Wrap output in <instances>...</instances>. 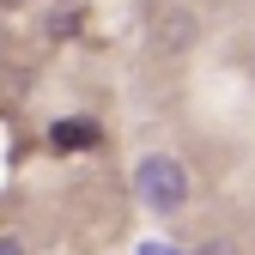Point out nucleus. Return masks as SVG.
<instances>
[{
  "mask_svg": "<svg viewBox=\"0 0 255 255\" xmlns=\"http://www.w3.org/2000/svg\"><path fill=\"white\" fill-rule=\"evenodd\" d=\"M134 182H140V201H146V207H158V213H176V207L188 201V170L176 164V158H164V152L140 158Z\"/></svg>",
  "mask_w": 255,
  "mask_h": 255,
  "instance_id": "f257e3e1",
  "label": "nucleus"
},
{
  "mask_svg": "<svg viewBox=\"0 0 255 255\" xmlns=\"http://www.w3.org/2000/svg\"><path fill=\"white\" fill-rule=\"evenodd\" d=\"M49 146H55V152L98 146V122H85V116H67V122H55V128H49Z\"/></svg>",
  "mask_w": 255,
  "mask_h": 255,
  "instance_id": "f03ea898",
  "label": "nucleus"
},
{
  "mask_svg": "<svg viewBox=\"0 0 255 255\" xmlns=\"http://www.w3.org/2000/svg\"><path fill=\"white\" fill-rule=\"evenodd\" d=\"M0 255H24V249H18V237H0Z\"/></svg>",
  "mask_w": 255,
  "mask_h": 255,
  "instance_id": "7ed1b4c3",
  "label": "nucleus"
},
{
  "mask_svg": "<svg viewBox=\"0 0 255 255\" xmlns=\"http://www.w3.org/2000/svg\"><path fill=\"white\" fill-rule=\"evenodd\" d=\"M140 255H176V249H164V243H146V249H140Z\"/></svg>",
  "mask_w": 255,
  "mask_h": 255,
  "instance_id": "20e7f679",
  "label": "nucleus"
}]
</instances>
